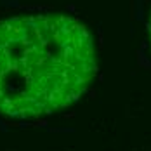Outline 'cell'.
Segmentation results:
<instances>
[{
  "label": "cell",
  "instance_id": "cell-1",
  "mask_svg": "<svg viewBox=\"0 0 151 151\" xmlns=\"http://www.w3.org/2000/svg\"><path fill=\"white\" fill-rule=\"evenodd\" d=\"M89 28L61 12L0 21V115L28 120L78 101L96 76Z\"/></svg>",
  "mask_w": 151,
  "mask_h": 151
},
{
  "label": "cell",
  "instance_id": "cell-2",
  "mask_svg": "<svg viewBox=\"0 0 151 151\" xmlns=\"http://www.w3.org/2000/svg\"><path fill=\"white\" fill-rule=\"evenodd\" d=\"M148 35H150V42H151V16H150V21H148Z\"/></svg>",
  "mask_w": 151,
  "mask_h": 151
}]
</instances>
